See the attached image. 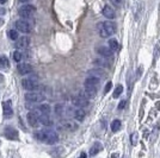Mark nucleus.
<instances>
[{"label":"nucleus","mask_w":160,"mask_h":158,"mask_svg":"<svg viewBox=\"0 0 160 158\" xmlns=\"http://www.w3.org/2000/svg\"><path fill=\"white\" fill-rule=\"evenodd\" d=\"M17 70L20 75H28L32 72V66H30L29 63H19L17 66Z\"/></svg>","instance_id":"13"},{"label":"nucleus","mask_w":160,"mask_h":158,"mask_svg":"<svg viewBox=\"0 0 160 158\" xmlns=\"http://www.w3.org/2000/svg\"><path fill=\"white\" fill-rule=\"evenodd\" d=\"M102 150H103V145L97 142V143H94V144L92 145V147L90 149V156H96V155L99 153Z\"/></svg>","instance_id":"16"},{"label":"nucleus","mask_w":160,"mask_h":158,"mask_svg":"<svg viewBox=\"0 0 160 158\" xmlns=\"http://www.w3.org/2000/svg\"><path fill=\"white\" fill-rule=\"evenodd\" d=\"M22 86L29 92H35L36 89L40 88L38 79L36 76H27V77H24L22 80Z\"/></svg>","instance_id":"3"},{"label":"nucleus","mask_w":160,"mask_h":158,"mask_svg":"<svg viewBox=\"0 0 160 158\" xmlns=\"http://www.w3.org/2000/svg\"><path fill=\"white\" fill-rule=\"evenodd\" d=\"M16 29L22 33H29L31 32V30H32V25L27 19L22 18V19H18L16 21Z\"/></svg>","instance_id":"4"},{"label":"nucleus","mask_w":160,"mask_h":158,"mask_svg":"<svg viewBox=\"0 0 160 158\" xmlns=\"http://www.w3.org/2000/svg\"><path fill=\"white\" fill-rule=\"evenodd\" d=\"M112 158H117V153H113V155H112Z\"/></svg>","instance_id":"36"},{"label":"nucleus","mask_w":160,"mask_h":158,"mask_svg":"<svg viewBox=\"0 0 160 158\" xmlns=\"http://www.w3.org/2000/svg\"><path fill=\"white\" fill-rule=\"evenodd\" d=\"M28 46H30V38L24 36L18 38V40H16V48L18 49H27Z\"/></svg>","instance_id":"14"},{"label":"nucleus","mask_w":160,"mask_h":158,"mask_svg":"<svg viewBox=\"0 0 160 158\" xmlns=\"http://www.w3.org/2000/svg\"><path fill=\"white\" fill-rule=\"evenodd\" d=\"M94 63H96V64H99V66H102V67H109V62H107L105 59H103V58L96 59Z\"/></svg>","instance_id":"28"},{"label":"nucleus","mask_w":160,"mask_h":158,"mask_svg":"<svg viewBox=\"0 0 160 158\" xmlns=\"http://www.w3.org/2000/svg\"><path fill=\"white\" fill-rule=\"evenodd\" d=\"M158 128H159L158 126H157V127L154 128V131H153V137H152V142H154V140H155V137H157V133H158Z\"/></svg>","instance_id":"31"},{"label":"nucleus","mask_w":160,"mask_h":158,"mask_svg":"<svg viewBox=\"0 0 160 158\" xmlns=\"http://www.w3.org/2000/svg\"><path fill=\"white\" fill-rule=\"evenodd\" d=\"M111 2H112L115 6H118L121 4V0H111Z\"/></svg>","instance_id":"32"},{"label":"nucleus","mask_w":160,"mask_h":158,"mask_svg":"<svg viewBox=\"0 0 160 158\" xmlns=\"http://www.w3.org/2000/svg\"><path fill=\"white\" fill-rule=\"evenodd\" d=\"M116 32V24L108 20V21H104L99 24V35L100 37L103 38H107V37H110L112 36L113 33Z\"/></svg>","instance_id":"2"},{"label":"nucleus","mask_w":160,"mask_h":158,"mask_svg":"<svg viewBox=\"0 0 160 158\" xmlns=\"http://www.w3.org/2000/svg\"><path fill=\"white\" fill-rule=\"evenodd\" d=\"M96 94H97V89L96 88H85L84 89V96L87 98V99H92L96 96Z\"/></svg>","instance_id":"20"},{"label":"nucleus","mask_w":160,"mask_h":158,"mask_svg":"<svg viewBox=\"0 0 160 158\" xmlns=\"http://www.w3.org/2000/svg\"><path fill=\"white\" fill-rule=\"evenodd\" d=\"M97 53H99L103 58H110L112 56V50L109 48V46H98L97 48Z\"/></svg>","instance_id":"10"},{"label":"nucleus","mask_w":160,"mask_h":158,"mask_svg":"<svg viewBox=\"0 0 160 158\" xmlns=\"http://www.w3.org/2000/svg\"><path fill=\"white\" fill-rule=\"evenodd\" d=\"M159 10H160V4H159Z\"/></svg>","instance_id":"37"},{"label":"nucleus","mask_w":160,"mask_h":158,"mask_svg":"<svg viewBox=\"0 0 160 158\" xmlns=\"http://www.w3.org/2000/svg\"><path fill=\"white\" fill-rule=\"evenodd\" d=\"M29 0H19V2H28Z\"/></svg>","instance_id":"35"},{"label":"nucleus","mask_w":160,"mask_h":158,"mask_svg":"<svg viewBox=\"0 0 160 158\" xmlns=\"http://www.w3.org/2000/svg\"><path fill=\"white\" fill-rule=\"evenodd\" d=\"M28 123L31 127H37L38 126L40 119H38V115L35 113V111H30L28 113Z\"/></svg>","instance_id":"8"},{"label":"nucleus","mask_w":160,"mask_h":158,"mask_svg":"<svg viewBox=\"0 0 160 158\" xmlns=\"http://www.w3.org/2000/svg\"><path fill=\"white\" fill-rule=\"evenodd\" d=\"M7 0H0V4H5Z\"/></svg>","instance_id":"34"},{"label":"nucleus","mask_w":160,"mask_h":158,"mask_svg":"<svg viewBox=\"0 0 160 158\" xmlns=\"http://www.w3.org/2000/svg\"><path fill=\"white\" fill-rule=\"evenodd\" d=\"M126 104H127V101L126 100H122L120 102V105H118V109H123L126 107Z\"/></svg>","instance_id":"29"},{"label":"nucleus","mask_w":160,"mask_h":158,"mask_svg":"<svg viewBox=\"0 0 160 158\" xmlns=\"http://www.w3.org/2000/svg\"><path fill=\"white\" fill-rule=\"evenodd\" d=\"M78 158H87L86 153H81V155H80V156Z\"/></svg>","instance_id":"33"},{"label":"nucleus","mask_w":160,"mask_h":158,"mask_svg":"<svg viewBox=\"0 0 160 158\" xmlns=\"http://www.w3.org/2000/svg\"><path fill=\"white\" fill-rule=\"evenodd\" d=\"M99 82H100V79L94 77V76H90V77L86 79L84 86H85V88H96V89H98Z\"/></svg>","instance_id":"9"},{"label":"nucleus","mask_w":160,"mask_h":158,"mask_svg":"<svg viewBox=\"0 0 160 158\" xmlns=\"http://www.w3.org/2000/svg\"><path fill=\"white\" fill-rule=\"evenodd\" d=\"M73 117L75 118V120H78V121H82L84 118H85V111H84L82 108H77V109H74Z\"/></svg>","instance_id":"19"},{"label":"nucleus","mask_w":160,"mask_h":158,"mask_svg":"<svg viewBox=\"0 0 160 158\" xmlns=\"http://www.w3.org/2000/svg\"><path fill=\"white\" fill-rule=\"evenodd\" d=\"M25 100H27L28 102H33V104H36V102H42L43 100H44V96L40 94V93H36V92H29L25 94Z\"/></svg>","instance_id":"6"},{"label":"nucleus","mask_w":160,"mask_h":158,"mask_svg":"<svg viewBox=\"0 0 160 158\" xmlns=\"http://www.w3.org/2000/svg\"><path fill=\"white\" fill-rule=\"evenodd\" d=\"M72 102H73V105L75 107H78V108H84V107H86L88 105V99L85 98L82 94H80V95H77V96H74L73 99H72Z\"/></svg>","instance_id":"7"},{"label":"nucleus","mask_w":160,"mask_h":158,"mask_svg":"<svg viewBox=\"0 0 160 158\" xmlns=\"http://www.w3.org/2000/svg\"><path fill=\"white\" fill-rule=\"evenodd\" d=\"M122 92H123V87H122V85H118V86L115 88V91H113V94H112L113 98L117 99L121 94H122Z\"/></svg>","instance_id":"25"},{"label":"nucleus","mask_w":160,"mask_h":158,"mask_svg":"<svg viewBox=\"0 0 160 158\" xmlns=\"http://www.w3.org/2000/svg\"><path fill=\"white\" fill-rule=\"evenodd\" d=\"M2 111H4V117H6V118L12 117L13 109H12V102H11V100H7V101H5L2 104Z\"/></svg>","instance_id":"12"},{"label":"nucleus","mask_w":160,"mask_h":158,"mask_svg":"<svg viewBox=\"0 0 160 158\" xmlns=\"http://www.w3.org/2000/svg\"><path fill=\"white\" fill-rule=\"evenodd\" d=\"M4 134L10 140H17L18 139V131L13 127H6L5 131H4Z\"/></svg>","instance_id":"11"},{"label":"nucleus","mask_w":160,"mask_h":158,"mask_svg":"<svg viewBox=\"0 0 160 158\" xmlns=\"http://www.w3.org/2000/svg\"><path fill=\"white\" fill-rule=\"evenodd\" d=\"M35 137L37 140H40L44 144H55L58 140H59V136L55 131H52V130H42V131H38L35 133Z\"/></svg>","instance_id":"1"},{"label":"nucleus","mask_w":160,"mask_h":158,"mask_svg":"<svg viewBox=\"0 0 160 158\" xmlns=\"http://www.w3.org/2000/svg\"><path fill=\"white\" fill-rule=\"evenodd\" d=\"M22 58H23V53H19V51H14L13 53V59L14 61H16V62H20Z\"/></svg>","instance_id":"27"},{"label":"nucleus","mask_w":160,"mask_h":158,"mask_svg":"<svg viewBox=\"0 0 160 158\" xmlns=\"http://www.w3.org/2000/svg\"><path fill=\"white\" fill-rule=\"evenodd\" d=\"M121 130V121L120 120H113L112 123H111V131L112 132H117Z\"/></svg>","instance_id":"23"},{"label":"nucleus","mask_w":160,"mask_h":158,"mask_svg":"<svg viewBox=\"0 0 160 158\" xmlns=\"http://www.w3.org/2000/svg\"><path fill=\"white\" fill-rule=\"evenodd\" d=\"M35 11H36V8L32 5H24V6H22L19 8L18 13H19V16L23 19H28L35 13Z\"/></svg>","instance_id":"5"},{"label":"nucleus","mask_w":160,"mask_h":158,"mask_svg":"<svg viewBox=\"0 0 160 158\" xmlns=\"http://www.w3.org/2000/svg\"><path fill=\"white\" fill-rule=\"evenodd\" d=\"M138 137H139L138 132H134L133 134L130 136V142H132V145H134V146L138 144Z\"/></svg>","instance_id":"26"},{"label":"nucleus","mask_w":160,"mask_h":158,"mask_svg":"<svg viewBox=\"0 0 160 158\" xmlns=\"http://www.w3.org/2000/svg\"><path fill=\"white\" fill-rule=\"evenodd\" d=\"M38 119H40V124H42L43 126H52L53 125V121L50 120L49 115H47V114H41L40 117H38Z\"/></svg>","instance_id":"18"},{"label":"nucleus","mask_w":160,"mask_h":158,"mask_svg":"<svg viewBox=\"0 0 160 158\" xmlns=\"http://www.w3.org/2000/svg\"><path fill=\"white\" fill-rule=\"evenodd\" d=\"M8 37L11 40H18V30H10L8 31Z\"/></svg>","instance_id":"24"},{"label":"nucleus","mask_w":160,"mask_h":158,"mask_svg":"<svg viewBox=\"0 0 160 158\" xmlns=\"http://www.w3.org/2000/svg\"><path fill=\"white\" fill-rule=\"evenodd\" d=\"M103 16L105 18H109V19H113L115 18V11H113L112 7L109 6V5H105L104 8H103Z\"/></svg>","instance_id":"15"},{"label":"nucleus","mask_w":160,"mask_h":158,"mask_svg":"<svg viewBox=\"0 0 160 158\" xmlns=\"http://www.w3.org/2000/svg\"><path fill=\"white\" fill-rule=\"evenodd\" d=\"M118 42L116 40H113V38H111V40H109V48L112 50V51H116V50H118Z\"/></svg>","instance_id":"22"},{"label":"nucleus","mask_w":160,"mask_h":158,"mask_svg":"<svg viewBox=\"0 0 160 158\" xmlns=\"http://www.w3.org/2000/svg\"><path fill=\"white\" fill-rule=\"evenodd\" d=\"M111 87H112V83L111 82H108L107 86H105V89H104V93H108L110 89H111Z\"/></svg>","instance_id":"30"},{"label":"nucleus","mask_w":160,"mask_h":158,"mask_svg":"<svg viewBox=\"0 0 160 158\" xmlns=\"http://www.w3.org/2000/svg\"><path fill=\"white\" fill-rule=\"evenodd\" d=\"M61 127L67 130V131H74V130L78 128V125H77L75 123H73V121H69V120H68V121H63Z\"/></svg>","instance_id":"17"},{"label":"nucleus","mask_w":160,"mask_h":158,"mask_svg":"<svg viewBox=\"0 0 160 158\" xmlns=\"http://www.w3.org/2000/svg\"><path fill=\"white\" fill-rule=\"evenodd\" d=\"M10 66V62H8V58H7L5 55L0 56V69H7Z\"/></svg>","instance_id":"21"}]
</instances>
